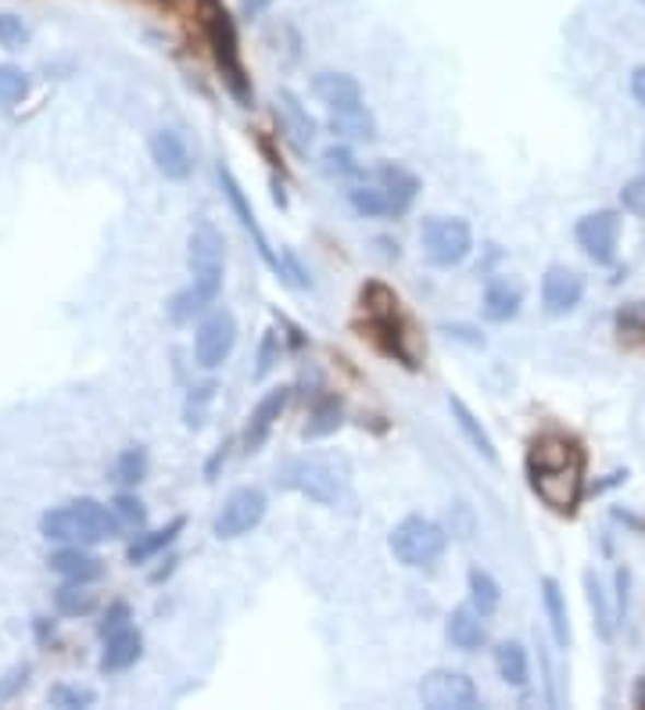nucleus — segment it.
I'll return each mask as SVG.
<instances>
[{
	"instance_id": "obj_1",
	"label": "nucleus",
	"mask_w": 645,
	"mask_h": 710,
	"mask_svg": "<svg viewBox=\"0 0 645 710\" xmlns=\"http://www.w3.org/2000/svg\"><path fill=\"white\" fill-rule=\"evenodd\" d=\"M527 481L556 513H574L585 492V452L563 434H541L527 452Z\"/></svg>"
},
{
	"instance_id": "obj_2",
	"label": "nucleus",
	"mask_w": 645,
	"mask_h": 710,
	"mask_svg": "<svg viewBox=\"0 0 645 710\" xmlns=\"http://www.w3.org/2000/svg\"><path fill=\"white\" fill-rule=\"evenodd\" d=\"M40 532L50 542H69V546H97L122 532L119 513L108 510L97 499H75L40 516Z\"/></svg>"
},
{
	"instance_id": "obj_3",
	"label": "nucleus",
	"mask_w": 645,
	"mask_h": 710,
	"mask_svg": "<svg viewBox=\"0 0 645 710\" xmlns=\"http://www.w3.org/2000/svg\"><path fill=\"white\" fill-rule=\"evenodd\" d=\"M204 36H209L212 58L219 65V72H223L230 94L237 97V105L251 108L255 90H251L248 69H244V58H241L237 25H234V19L226 15V8L219 4V0H204Z\"/></svg>"
},
{
	"instance_id": "obj_4",
	"label": "nucleus",
	"mask_w": 645,
	"mask_h": 710,
	"mask_svg": "<svg viewBox=\"0 0 645 710\" xmlns=\"http://www.w3.org/2000/svg\"><path fill=\"white\" fill-rule=\"evenodd\" d=\"M445 546H448L445 527L420 513L402 516L391 527V535H387V549H391V557L402 567H431L442 560Z\"/></svg>"
},
{
	"instance_id": "obj_5",
	"label": "nucleus",
	"mask_w": 645,
	"mask_h": 710,
	"mask_svg": "<svg viewBox=\"0 0 645 710\" xmlns=\"http://www.w3.org/2000/svg\"><path fill=\"white\" fill-rule=\"evenodd\" d=\"M423 255L431 258L437 269L462 266L473 252V230L467 219L459 216H427L420 226Z\"/></svg>"
},
{
	"instance_id": "obj_6",
	"label": "nucleus",
	"mask_w": 645,
	"mask_h": 710,
	"mask_svg": "<svg viewBox=\"0 0 645 710\" xmlns=\"http://www.w3.org/2000/svg\"><path fill=\"white\" fill-rule=\"evenodd\" d=\"M277 481L283 488H291V492L319 502V507H333V502L341 499V488H344L341 470L333 467L330 459H319V456L291 459L288 467L277 474Z\"/></svg>"
},
{
	"instance_id": "obj_7",
	"label": "nucleus",
	"mask_w": 645,
	"mask_h": 710,
	"mask_svg": "<svg viewBox=\"0 0 645 710\" xmlns=\"http://www.w3.org/2000/svg\"><path fill=\"white\" fill-rule=\"evenodd\" d=\"M420 703L431 707V710H473L481 707V692H477L473 678H467L462 671H448V667H437L427 671L420 678Z\"/></svg>"
},
{
	"instance_id": "obj_8",
	"label": "nucleus",
	"mask_w": 645,
	"mask_h": 710,
	"mask_svg": "<svg viewBox=\"0 0 645 710\" xmlns=\"http://www.w3.org/2000/svg\"><path fill=\"white\" fill-rule=\"evenodd\" d=\"M234 345H237L234 313H230V309H215V313L198 327V334H194V359H198V366L215 370L230 359Z\"/></svg>"
},
{
	"instance_id": "obj_9",
	"label": "nucleus",
	"mask_w": 645,
	"mask_h": 710,
	"mask_svg": "<svg viewBox=\"0 0 645 710\" xmlns=\"http://www.w3.org/2000/svg\"><path fill=\"white\" fill-rule=\"evenodd\" d=\"M574 237L596 266H610L617 258V241H621V216L613 209H599L577 219Z\"/></svg>"
},
{
	"instance_id": "obj_10",
	"label": "nucleus",
	"mask_w": 645,
	"mask_h": 710,
	"mask_svg": "<svg viewBox=\"0 0 645 710\" xmlns=\"http://www.w3.org/2000/svg\"><path fill=\"white\" fill-rule=\"evenodd\" d=\"M266 516V492L262 488H237L234 496L223 502V510L215 516V538H241L248 535L251 527L262 524Z\"/></svg>"
},
{
	"instance_id": "obj_11",
	"label": "nucleus",
	"mask_w": 645,
	"mask_h": 710,
	"mask_svg": "<svg viewBox=\"0 0 645 710\" xmlns=\"http://www.w3.org/2000/svg\"><path fill=\"white\" fill-rule=\"evenodd\" d=\"M215 179H219V187H223V194H226L230 209H234V216L241 219L244 234H248V237L255 241V252L262 255V263H266L269 269H277V273H280V266H283V263H280V258H277V252L269 248V237L262 234V226H258V216H255V209H251L248 194H244V187L237 184L234 170H230V165H223V162H219V165H215Z\"/></svg>"
},
{
	"instance_id": "obj_12",
	"label": "nucleus",
	"mask_w": 645,
	"mask_h": 710,
	"mask_svg": "<svg viewBox=\"0 0 645 710\" xmlns=\"http://www.w3.org/2000/svg\"><path fill=\"white\" fill-rule=\"evenodd\" d=\"M585 299V277L571 266H552L546 277H541V305H546L549 316H566L574 313Z\"/></svg>"
},
{
	"instance_id": "obj_13",
	"label": "nucleus",
	"mask_w": 645,
	"mask_h": 710,
	"mask_svg": "<svg viewBox=\"0 0 645 710\" xmlns=\"http://www.w3.org/2000/svg\"><path fill=\"white\" fill-rule=\"evenodd\" d=\"M219 291H223V273H194V280L187 283L184 291L173 294L169 302V316L176 323H187L194 316H201L204 309H212Z\"/></svg>"
},
{
	"instance_id": "obj_14",
	"label": "nucleus",
	"mask_w": 645,
	"mask_h": 710,
	"mask_svg": "<svg viewBox=\"0 0 645 710\" xmlns=\"http://www.w3.org/2000/svg\"><path fill=\"white\" fill-rule=\"evenodd\" d=\"M291 403V387H269V392L258 398V406L251 412L248 428H244V449L255 452L266 445V438L273 434L277 420L283 417V409Z\"/></svg>"
},
{
	"instance_id": "obj_15",
	"label": "nucleus",
	"mask_w": 645,
	"mask_h": 710,
	"mask_svg": "<svg viewBox=\"0 0 645 710\" xmlns=\"http://www.w3.org/2000/svg\"><path fill=\"white\" fill-rule=\"evenodd\" d=\"M151 159L165 179H187L194 170L187 140L179 137L176 129H154L151 133Z\"/></svg>"
},
{
	"instance_id": "obj_16",
	"label": "nucleus",
	"mask_w": 645,
	"mask_h": 710,
	"mask_svg": "<svg viewBox=\"0 0 645 710\" xmlns=\"http://www.w3.org/2000/svg\"><path fill=\"white\" fill-rule=\"evenodd\" d=\"M313 90L333 115L363 105V86H359L355 75H348V72H319L313 80Z\"/></svg>"
},
{
	"instance_id": "obj_17",
	"label": "nucleus",
	"mask_w": 645,
	"mask_h": 710,
	"mask_svg": "<svg viewBox=\"0 0 645 710\" xmlns=\"http://www.w3.org/2000/svg\"><path fill=\"white\" fill-rule=\"evenodd\" d=\"M277 119L280 126L288 129L291 144L298 151H308L316 140V119L305 112V105L298 101V94H291V90H280L277 94Z\"/></svg>"
},
{
	"instance_id": "obj_18",
	"label": "nucleus",
	"mask_w": 645,
	"mask_h": 710,
	"mask_svg": "<svg viewBox=\"0 0 645 710\" xmlns=\"http://www.w3.org/2000/svg\"><path fill=\"white\" fill-rule=\"evenodd\" d=\"M190 273H223V234L212 223L190 230Z\"/></svg>"
},
{
	"instance_id": "obj_19",
	"label": "nucleus",
	"mask_w": 645,
	"mask_h": 710,
	"mask_svg": "<svg viewBox=\"0 0 645 710\" xmlns=\"http://www.w3.org/2000/svg\"><path fill=\"white\" fill-rule=\"evenodd\" d=\"M377 187L387 194V205H391V212H406L412 201H417V194H420V179L412 176L406 165H398V162H384L377 165Z\"/></svg>"
},
{
	"instance_id": "obj_20",
	"label": "nucleus",
	"mask_w": 645,
	"mask_h": 710,
	"mask_svg": "<svg viewBox=\"0 0 645 710\" xmlns=\"http://www.w3.org/2000/svg\"><path fill=\"white\" fill-rule=\"evenodd\" d=\"M445 636H448V642L456 645V650H462V653L481 650V645L488 642L484 614H481V610H473V606H459V610H452V614H448Z\"/></svg>"
},
{
	"instance_id": "obj_21",
	"label": "nucleus",
	"mask_w": 645,
	"mask_h": 710,
	"mask_svg": "<svg viewBox=\"0 0 645 710\" xmlns=\"http://www.w3.org/2000/svg\"><path fill=\"white\" fill-rule=\"evenodd\" d=\"M47 563H50V571L61 574L64 581H83V585L105 574V563H101L94 552H86L83 546H64Z\"/></svg>"
},
{
	"instance_id": "obj_22",
	"label": "nucleus",
	"mask_w": 645,
	"mask_h": 710,
	"mask_svg": "<svg viewBox=\"0 0 645 710\" xmlns=\"http://www.w3.org/2000/svg\"><path fill=\"white\" fill-rule=\"evenodd\" d=\"M140 653H144V639H140L137 628L115 631L105 642V653H101V671L105 675H119V671H129L140 661Z\"/></svg>"
},
{
	"instance_id": "obj_23",
	"label": "nucleus",
	"mask_w": 645,
	"mask_h": 710,
	"mask_svg": "<svg viewBox=\"0 0 645 710\" xmlns=\"http://www.w3.org/2000/svg\"><path fill=\"white\" fill-rule=\"evenodd\" d=\"M524 305V288L509 277H495L484 288V316L492 323H509Z\"/></svg>"
},
{
	"instance_id": "obj_24",
	"label": "nucleus",
	"mask_w": 645,
	"mask_h": 710,
	"mask_svg": "<svg viewBox=\"0 0 645 710\" xmlns=\"http://www.w3.org/2000/svg\"><path fill=\"white\" fill-rule=\"evenodd\" d=\"M448 409H452V420H456V428H459V434L467 438V442L481 452V456L488 459V463H495L499 459V452H495V442H492V434L484 431V423L473 417V409L462 403L459 395H448Z\"/></svg>"
},
{
	"instance_id": "obj_25",
	"label": "nucleus",
	"mask_w": 645,
	"mask_h": 710,
	"mask_svg": "<svg viewBox=\"0 0 645 710\" xmlns=\"http://www.w3.org/2000/svg\"><path fill=\"white\" fill-rule=\"evenodd\" d=\"M541 606H546L552 639L566 650V645H571V614H566V596L556 578H541Z\"/></svg>"
},
{
	"instance_id": "obj_26",
	"label": "nucleus",
	"mask_w": 645,
	"mask_h": 710,
	"mask_svg": "<svg viewBox=\"0 0 645 710\" xmlns=\"http://www.w3.org/2000/svg\"><path fill=\"white\" fill-rule=\"evenodd\" d=\"M187 527L184 516H176V521H169L165 527H159V532H148V535H137L133 546L126 549V560L129 563H148L151 557H159L162 549H169L173 542L179 538V532Z\"/></svg>"
},
{
	"instance_id": "obj_27",
	"label": "nucleus",
	"mask_w": 645,
	"mask_h": 710,
	"mask_svg": "<svg viewBox=\"0 0 645 710\" xmlns=\"http://www.w3.org/2000/svg\"><path fill=\"white\" fill-rule=\"evenodd\" d=\"M495 667L506 686L513 689H524L527 686V675H531V667H527V650L520 642H499L495 650Z\"/></svg>"
},
{
	"instance_id": "obj_28",
	"label": "nucleus",
	"mask_w": 645,
	"mask_h": 710,
	"mask_svg": "<svg viewBox=\"0 0 645 710\" xmlns=\"http://www.w3.org/2000/svg\"><path fill=\"white\" fill-rule=\"evenodd\" d=\"M467 585H470V603H473V610H481L484 617L499 610L502 589H499V581H495L492 574L481 571V567H473L470 578H467Z\"/></svg>"
},
{
	"instance_id": "obj_29",
	"label": "nucleus",
	"mask_w": 645,
	"mask_h": 710,
	"mask_svg": "<svg viewBox=\"0 0 645 710\" xmlns=\"http://www.w3.org/2000/svg\"><path fill=\"white\" fill-rule=\"evenodd\" d=\"M94 592H90L83 581H64V585L55 592V606H58V614L64 617H86L90 610H94Z\"/></svg>"
},
{
	"instance_id": "obj_30",
	"label": "nucleus",
	"mask_w": 645,
	"mask_h": 710,
	"mask_svg": "<svg viewBox=\"0 0 645 710\" xmlns=\"http://www.w3.org/2000/svg\"><path fill=\"white\" fill-rule=\"evenodd\" d=\"M333 129H338L341 137L370 140L373 133H377V119H373L366 105H359V108H352V112H338V115H333Z\"/></svg>"
},
{
	"instance_id": "obj_31",
	"label": "nucleus",
	"mask_w": 645,
	"mask_h": 710,
	"mask_svg": "<svg viewBox=\"0 0 645 710\" xmlns=\"http://www.w3.org/2000/svg\"><path fill=\"white\" fill-rule=\"evenodd\" d=\"M348 201H352V209L366 219H377V216H387L391 212V205H387V194L377 187V184H355L348 187Z\"/></svg>"
},
{
	"instance_id": "obj_32",
	"label": "nucleus",
	"mask_w": 645,
	"mask_h": 710,
	"mask_svg": "<svg viewBox=\"0 0 645 710\" xmlns=\"http://www.w3.org/2000/svg\"><path fill=\"white\" fill-rule=\"evenodd\" d=\"M148 474V452L140 445H129L119 452V459H115V477H119L122 485H140Z\"/></svg>"
},
{
	"instance_id": "obj_33",
	"label": "nucleus",
	"mask_w": 645,
	"mask_h": 710,
	"mask_svg": "<svg viewBox=\"0 0 645 710\" xmlns=\"http://www.w3.org/2000/svg\"><path fill=\"white\" fill-rule=\"evenodd\" d=\"M341 428V403L338 398H322V403L313 409V420H308L305 438H327Z\"/></svg>"
},
{
	"instance_id": "obj_34",
	"label": "nucleus",
	"mask_w": 645,
	"mask_h": 710,
	"mask_svg": "<svg viewBox=\"0 0 645 710\" xmlns=\"http://www.w3.org/2000/svg\"><path fill=\"white\" fill-rule=\"evenodd\" d=\"M617 330H621V338L631 345L645 341V302H628L621 313H617Z\"/></svg>"
},
{
	"instance_id": "obj_35",
	"label": "nucleus",
	"mask_w": 645,
	"mask_h": 710,
	"mask_svg": "<svg viewBox=\"0 0 645 710\" xmlns=\"http://www.w3.org/2000/svg\"><path fill=\"white\" fill-rule=\"evenodd\" d=\"M30 94V75L15 65H0V105H15Z\"/></svg>"
},
{
	"instance_id": "obj_36",
	"label": "nucleus",
	"mask_w": 645,
	"mask_h": 710,
	"mask_svg": "<svg viewBox=\"0 0 645 710\" xmlns=\"http://www.w3.org/2000/svg\"><path fill=\"white\" fill-rule=\"evenodd\" d=\"M585 585H588V603H591V614H596V625H599V636L610 639L613 636V617H610V606H606V592L599 585L596 574H585Z\"/></svg>"
},
{
	"instance_id": "obj_37",
	"label": "nucleus",
	"mask_w": 645,
	"mask_h": 710,
	"mask_svg": "<svg viewBox=\"0 0 645 710\" xmlns=\"http://www.w3.org/2000/svg\"><path fill=\"white\" fill-rule=\"evenodd\" d=\"M322 170H327L330 176L352 179V176L363 173V165L355 162V154L348 148H327V151H322Z\"/></svg>"
},
{
	"instance_id": "obj_38",
	"label": "nucleus",
	"mask_w": 645,
	"mask_h": 710,
	"mask_svg": "<svg viewBox=\"0 0 645 710\" xmlns=\"http://www.w3.org/2000/svg\"><path fill=\"white\" fill-rule=\"evenodd\" d=\"M47 700L61 707V710H80V707H94V689H86V686H55L47 692Z\"/></svg>"
},
{
	"instance_id": "obj_39",
	"label": "nucleus",
	"mask_w": 645,
	"mask_h": 710,
	"mask_svg": "<svg viewBox=\"0 0 645 710\" xmlns=\"http://www.w3.org/2000/svg\"><path fill=\"white\" fill-rule=\"evenodd\" d=\"M25 44H30V25H25L19 15H0V47L22 50Z\"/></svg>"
},
{
	"instance_id": "obj_40",
	"label": "nucleus",
	"mask_w": 645,
	"mask_h": 710,
	"mask_svg": "<svg viewBox=\"0 0 645 710\" xmlns=\"http://www.w3.org/2000/svg\"><path fill=\"white\" fill-rule=\"evenodd\" d=\"M112 510L119 513V521L129 524V527H144V521H148L144 502L133 499V496H119V499H115V507H112Z\"/></svg>"
},
{
	"instance_id": "obj_41",
	"label": "nucleus",
	"mask_w": 645,
	"mask_h": 710,
	"mask_svg": "<svg viewBox=\"0 0 645 710\" xmlns=\"http://www.w3.org/2000/svg\"><path fill=\"white\" fill-rule=\"evenodd\" d=\"M621 205H624L631 216H642L645 219V176L628 179V184L621 187Z\"/></svg>"
},
{
	"instance_id": "obj_42",
	"label": "nucleus",
	"mask_w": 645,
	"mask_h": 710,
	"mask_svg": "<svg viewBox=\"0 0 645 710\" xmlns=\"http://www.w3.org/2000/svg\"><path fill=\"white\" fill-rule=\"evenodd\" d=\"M280 363V341H277V334L269 330L266 338H262V348H258V366H255V377H266L269 370H273Z\"/></svg>"
},
{
	"instance_id": "obj_43",
	"label": "nucleus",
	"mask_w": 645,
	"mask_h": 710,
	"mask_svg": "<svg viewBox=\"0 0 645 710\" xmlns=\"http://www.w3.org/2000/svg\"><path fill=\"white\" fill-rule=\"evenodd\" d=\"M122 628H129V606L126 603H112L108 606V614H105V621H101V636H115V631H122Z\"/></svg>"
},
{
	"instance_id": "obj_44",
	"label": "nucleus",
	"mask_w": 645,
	"mask_h": 710,
	"mask_svg": "<svg viewBox=\"0 0 645 710\" xmlns=\"http://www.w3.org/2000/svg\"><path fill=\"white\" fill-rule=\"evenodd\" d=\"M631 97L645 108V65H638V69L631 72Z\"/></svg>"
},
{
	"instance_id": "obj_45",
	"label": "nucleus",
	"mask_w": 645,
	"mask_h": 710,
	"mask_svg": "<svg viewBox=\"0 0 645 710\" xmlns=\"http://www.w3.org/2000/svg\"><path fill=\"white\" fill-rule=\"evenodd\" d=\"M269 4H273V0H241V8H244V15H248V19H258Z\"/></svg>"
},
{
	"instance_id": "obj_46",
	"label": "nucleus",
	"mask_w": 645,
	"mask_h": 710,
	"mask_svg": "<svg viewBox=\"0 0 645 710\" xmlns=\"http://www.w3.org/2000/svg\"><path fill=\"white\" fill-rule=\"evenodd\" d=\"M642 703H645V696H642Z\"/></svg>"
},
{
	"instance_id": "obj_47",
	"label": "nucleus",
	"mask_w": 645,
	"mask_h": 710,
	"mask_svg": "<svg viewBox=\"0 0 645 710\" xmlns=\"http://www.w3.org/2000/svg\"><path fill=\"white\" fill-rule=\"evenodd\" d=\"M642 4H645V0H642Z\"/></svg>"
}]
</instances>
